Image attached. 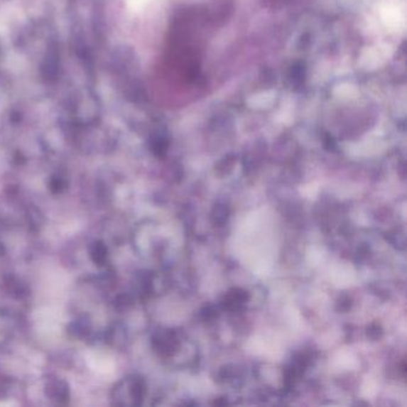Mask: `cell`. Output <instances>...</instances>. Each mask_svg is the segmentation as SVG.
<instances>
[{"label": "cell", "instance_id": "cell-1", "mask_svg": "<svg viewBox=\"0 0 407 407\" xmlns=\"http://www.w3.org/2000/svg\"><path fill=\"white\" fill-rule=\"evenodd\" d=\"M145 394V384L138 376L124 377L112 389V400L115 405L136 406Z\"/></svg>", "mask_w": 407, "mask_h": 407}, {"label": "cell", "instance_id": "cell-2", "mask_svg": "<svg viewBox=\"0 0 407 407\" xmlns=\"http://www.w3.org/2000/svg\"><path fill=\"white\" fill-rule=\"evenodd\" d=\"M45 393L55 405H67L70 401V387L67 382L56 376L45 379Z\"/></svg>", "mask_w": 407, "mask_h": 407}, {"label": "cell", "instance_id": "cell-7", "mask_svg": "<svg viewBox=\"0 0 407 407\" xmlns=\"http://www.w3.org/2000/svg\"><path fill=\"white\" fill-rule=\"evenodd\" d=\"M28 220H29V224L31 227L35 228L38 231V228L42 226V221H43V217H42L41 213L38 208H29L28 210Z\"/></svg>", "mask_w": 407, "mask_h": 407}, {"label": "cell", "instance_id": "cell-6", "mask_svg": "<svg viewBox=\"0 0 407 407\" xmlns=\"http://www.w3.org/2000/svg\"><path fill=\"white\" fill-rule=\"evenodd\" d=\"M68 182L66 178L61 176H53L50 180H49L48 183V190L52 192L53 195H60L64 192V191L67 190Z\"/></svg>", "mask_w": 407, "mask_h": 407}, {"label": "cell", "instance_id": "cell-5", "mask_svg": "<svg viewBox=\"0 0 407 407\" xmlns=\"http://www.w3.org/2000/svg\"><path fill=\"white\" fill-rule=\"evenodd\" d=\"M5 286L8 288L9 292L11 293L12 295L16 296V298H18V299H22L28 294L26 286L22 282H19L15 277L6 278Z\"/></svg>", "mask_w": 407, "mask_h": 407}, {"label": "cell", "instance_id": "cell-3", "mask_svg": "<svg viewBox=\"0 0 407 407\" xmlns=\"http://www.w3.org/2000/svg\"><path fill=\"white\" fill-rule=\"evenodd\" d=\"M89 254H90L91 261L97 266H108L109 263V249L105 245L104 242L96 240L91 244L89 247Z\"/></svg>", "mask_w": 407, "mask_h": 407}, {"label": "cell", "instance_id": "cell-4", "mask_svg": "<svg viewBox=\"0 0 407 407\" xmlns=\"http://www.w3.org/2000/svg\"><path fill=\"white\" fill-rule=\"evenodd\" d=\"M91 330H92V326H91L89 318L80 317L75 322H72L68 327V332L71 333V336L75 337V338L85 340L90 336Z\"/></svg>", "mask_w": 407, "mask_h": 407}]
</instances>
